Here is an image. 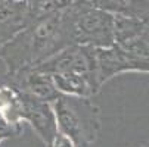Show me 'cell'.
<instances>
[{
  "label": "cell",
  "mask_w": 149,
  "mask_h": 147,
  "mask_svg": "<svg viewBox=\"0 0 149 147\" xmlns=\"http://www.w3.org/2000/svg\"><path fill=\"white\" fill-rule=\"evenodd\" d=\"M68 46L62 37L59 10L34 19L0 47V57L6 63V74L33 68L58 50Z\"/></svg>",
  "instance_id": "1"
},
{
  "label": "cell",
  "mask_w": 149,
  "mask_h": 147,
  "mask_svg": "<svg viewBox=\"0 0 149 147\" xmlns=\"http://www.w3.org/2000/svg\"><path fill=\"white\" fill-rule=\"evenodd\" d=\"M61 31L65 43L90 46L95 49L115 44L114 15L96 8L90 0H75L59 10Z\"/></svg>",
  "instance_id": "2"
},
{
  "label": "cell",
  "mask_w": 149,
  "mask_h": 147,
  "mask_svg": "<svg viewBox=\"0 0 149 147\" xmlns=\"http://www.w3.org/2000/svg\"><path fill=\"white\" fill-rule=\"evenodd\" d=\"M52 108L56 116L58 133L67 135L75 147H89L97 140L100 131L99 108L90 97L59 94Z\"/></svg>",
  "instance_id": "3"
},
{
  "label": "cell",
  "mask_w": 149,
  "mask_h": 147,
  "mask_svg": "<svg viewBox=\"0 0 149 147\" xmlns=\"http://www.w3.org/2000/svg\"><path fill=\"white\" fill-rule=\"evenodd\" d=\"M6 116L15 124L28 122L46 147L50 146L58 134V124L52 103L38 100L30 94L15 91L12 108Z\"/></svg>",
  "instance_id": "4"
},
{
  "label": "cell",
  "mask_w": 149,
  "mask_h": 147,
  "mask_svg": "<svg viewBox=\"0 0 149 147\" xmlns=\"http://www.w3.org/2000/svg\"><path fill=\"white\" fill-rule=\"evenodd\" d=\"M33 69L47 75L61 74V72H78L92 77L97 82L96 49L90 46L70 44L58 50L55 55L49 56L47 59H45L41 63L33 66Z\"/></svg>",
  "instance_id": "5"
},
{
  "label": "cell",
  "mask_w": 149,
  "mask_h": 147,
  "mask_svg": "<svg viewBox=\"0 0 149 147\" xmlns=\"http://www.w3.org/2000/svg\"><path fill=\"white\" fill-rule=\"evenodd\" d=\"M127 71L149 72V62L139 59L118 44L96 49V77L99 86Z\"/></svg>",
  "instance_id": "6"
},
{
  "label": "cell",
  "mask_w": 149,
  "mask_h": 147,
  "mask_svg": "<svg viewBox=\"0 0 149 147\" xmlns=\"http://www.w3.org/2000/svg\"><path fill=\"white\" fill-rule=\"evenodd\" d=\"M52 82L59 94L92 97L99 91V84L89 75L78 72H61L50 75Z\"/></svg>",
  "instance_id": "7"
},
{
  "label": "cell",
  "mask_w": 149,
  "mask_h": 147,
  "mask_svg": "<svg viewBox=\"0 0 149 147\" xmlns=\"http://www.w3.org/2000/svg\"><path fill=\"white\" fill-rule=\"evenodd\" d=\"M96 6L112 15L132 16L149 21V0H90Z\"/></svg>",
  "instance_id": "8"
},
{
  "label": "cell",
  "mask_w": 149,
  "mask_h": 147,
  "mask_svg": "<svg viewBox=\"0 0 149 147\" xmlns=\"http://www.w3.org/2000/svg\"><path fill=\"white\" fill-rule=\"evenodd\" d=\"M148 21H142L132 16L114 15V38L115 44H124L140 35L146 28Z\"/></svg>",
  "instance_id": "9"
},
{
  "label": "cell",
  "mask_w": 149,
  "mask_h": 147,
  "mask_svg": "<svg viewBox=\"0 0 149 147\" xmlns=\"http://www.w3.org/2000/svg\"><path fill=\"white\" fill-rule=\"evenodd\" d=\"M19 133H21V124L12 122L3 110H0V135L9 138Z\"/></svg>",
  "instance_id": "10"
},
{
  "label": "cell",
  "mask_w": 149,
  "mask_h": 147,
  "mask_svg": "<svg viewBox=\"0 0 149 147\" xmlns=\"http://www.w3.org/2000/svg\"><path fill=\"white\" fill-rule=\"evenodd\" d=\"M49 147H75V144H74L67 135H63V134L58 133L56 137L53 138V141L50 143Z\"/></svg>",
  "instance_id": "11"
},
{
  "label": "cell",
  "mask_w": 149,
  "mask_h": 147,
  "mask_svg": "<svg viewBox=\"0 0 149 147\" xmlns=\"http://www.w3.org/2000/svg\"><path fill=\"white\" fill-rule=\"evenodd\" d=\"M75 0H52V5L55 10H63L67 9L68 6H71Z\"/></svg>",
  "instance_id": "12"
},
{
  "label": "cell",
  "mask_w": 149,
  "mask_h": 147,
  "mask_svg": "<svg viewBox=\"0 0 149 147\" xmlns=\"http://www.w3.org/2000/svg\"><path fill=\"white\" fill-rule=\"evenodd\" d=\"M3 140H6V137H2V135H0V143H2Z\"/></svg>",
  "instance_id": "13"
},
{
  "label": "cell",
  "mask_w": 149,
  "mask_h": 147,
  "mask_svg": "<svg viewBox=\"0 0 149 147\" xmlns=\"http://www.w3.org/2000/svg\"><path fill=\"white\" fill-rule=\"evenodd\" d=\"M13 2H21V0H13Z\"/></svg>",
  "instance_id": "14"
}]
</instances>
